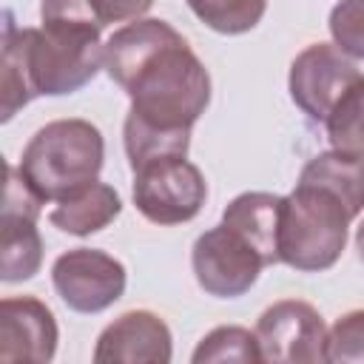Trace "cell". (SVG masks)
<instances>
[{"instance_id": "3957f363", "label": "cell", "mask_w": 364, "mask_h": 364, "mask_svg": "<svg viewBox=\"0 0 364 364\" xmlns=\"http://www.w3.org/2000/svg\"><path fill=\"white\" fill-rule=\"evenodd\" d=\"M105 142L88 119H54L34 131L20 156V173L43 202H63L97 182Z\"/></svg>"}, {"instance_id": "d6986e66", "label": "cell", "mask_w": 364, "mask_h": 364, "mask_svg": "<svg viewBox=\"0 0 364 364\" xmlns=\"http://www.w3.org/2000/svg\"><path fill=\"white\" fill-rule=\"evenodd\" d=\"M324 361H333V364H364V310L344 313L327 330Z\"/></svg>"}, {"instance_id": "8fae6325", "label": "cell", "mask_w": 364, "mask_h": 364, "mask_svg": "<svg viewBox=\"0 0 364 364\" xmlns=\"http://www.w3.org/2000/svg\"><path fill=\"white\" fill-rule=\"evenodd\" d=\"M173 338L168 324L151 310H128L114 318L97 338V364H168Z\"/></svg>"}, {"instance_id": "277c9868", "label": "cell", "mask_w": 364, "mask_h": 364, "mask_svg": "<svg viewBox=\"0 0 364 364\" xmlns=\"http://www.w3.org/2000/svg\"><path fill=\"white\" fill-rule=\"evenodd\" d=\"M355 216L327 188L296 182L284 196L279 259L301 273H318L338 262L347 245V228Z\"/></svg>"}, {"instance_id": "7402d4cb", "label": "cell", "mask_w": 364, "mask_h": 364, "mask_svg": "<svg viewBox=\"0 0 364 364\" xmlns=\"http://www.w3.org/2000/svg\"><path fill=\"white\" fill-rule=\"evenodd\" d=\"M355 250H358V259L364 262V219H361V225L355 230Z\"/></svg>"}, {"instance_id": "9c48e42d", "label": "cell", "mask_w": 364, "mask_h": 364, "mask_svg": "<svg viewBox=\"0 0 364 364\" xmlns=\"http://www.w3.org/2000/svg\"><path fill=\"white\" fill-rule=\"evenodd\" d=\"M43 199L28 188L20 168H9L3 222H0V279L6 284L31 279L43 264V239L37 230Z\"/></svg>"}, {"instance_id": "ffe728a7", "label": "cell", "mask_w": 364, "mask_h": 364, "mask_svg": "<svg viewBox=\"0 0 364 364\" xmlns=\"http://www.w3.org/2000/svg\"><path fill=\"white\" fill-rule=\"evenodd\" d=\"M330 34L336 48L364 60V0H338L330 11Z\"/></svg>"}, {"instance_id": "5bb4252c", "label": "cell", "mask_w": 364, "mask_h": 364, "mask_svg": "<svg viewBox=\"0 0 364 364\" xmlns=\"http://www.w3.org/2000/svg\"><path fill=\"white\" fill-rule=\"evenodd\" d=\"M122 210L119 193L105 182H91L80 193L57 202V208L48 213L51 225L71 236H91L102 228H108Z\"/></svg>"}, {"instance_id": "ac0fdd59", "label": "cell", "mask_w": 364, "mask_h": 364, "mask_svg": "<svg viewBox=\"0 0 364 364\" xmlns=\"http://www.w3.org/2000/svg\"><path fill=\"white\" fill-rule=\"evenodd\" d=\"M193 364H216V361H239V364H250V361H262V350L256 341V333L236 327V324H225L210 330L193 350Z\"/></svg>"}, {"instance_id": "2e32d148", "label": "cell", "mask_w": 364, "mask_h": 364, "mask_svg": "<svg viewBox=\"0 0 364 364\" xmlns=\"http://www.w3.org/2000/svg\"><path fill=\"white\" fill-rule=\"evenodd\" d=\"M333 151L364 159V80H358L324 119Z\"/></svg>"}, {"instance_id": "e0dca14e", "label": "cell", "mask_w": 364, "mask_h": 364, "mask_svg": "<svg viewBox=\"0 0 364 364\" xmlns=\"http://www.w3.org/2000/svg\"><path fill=\"white\" fill-rule=\"evenodd\" d=\"M191 11L219 34H245L264 17L267 0H185Z\"/></svg>"}, {"instance_id": "7c38bea8", "label": "cell", "mask_w": 364, "mask_h": 364, "mask_svg": "<svg viewBox=\"0 0 364 364\" xmlns=\"http://www.w3.org/2000/svg\"><path fill=\"white\" fill-rule=\"evenodd\" d=\"M54 313L34 296H11L0 301V361L46 364L57 353Z\"/></svg>"}, {"instance_id": "8992f818", "label": "cell", "mask_w": 364, "mask_h": 364, "mask_svg": "<svg viewBox=\"0 0 364 364\" xmlns=\"http://www.w3.org/2000/svg\"><path fill=\"white\" fill-rule=\"evenodd\" d=\"M191 267H193L196 284L208 296L236 299V296H245L256 284L264 262L236 230H230L222 222L205 230L193 242Z\"/></svg>"}, {"instance_id": "52a82bcc", "label": "cell", "mask_w": 364, "mask_h": 364, "mask_svg": "<svg viewBox=\"0 0 364 364\" xmlns=\"http://www.w3.org/2000/svg\"><path fill=\"white\" fill-rule=\"evenodd\" d=\"M358 80H364V74L341 48H336V43H313L290 63L287 88L293 102L313 122H324Z\"/></svg>"}, {"instance_id": "6da1fadb", "label": "cell", "mask_w": 364, "mask_h": 364, "mask_svg": "<svg viewBox=\"0 0 364 364\" xmlns=\"http://www.w3.org/2000/svg\"><path fill=\"white\" fill-rule=\"evenodd\" d=\"M105 71L131 97L122 125L131 171L188 156L191 128L210 102V74L188 40L165 20H134L108 37Z\"/></svg>"}, {"instance_id": "4fadbf2b", "label": "cell", "mask_w": 364, "mask_h": 364, "mask_svg": "<svg viewBox=\"0 0 364 364\" xmlns=\"http://www.w3.org/2000/svg\"><path fill=\"white\" fill-rule=\"evenodd\" d=\"M282 208L284 196L264 193V191H247L230 199V205L222 210V222L236 230L267 264H279V230H282Z\"/></svg>"}, {"instance_id": "ba28073f", "label": "cell", "mask_w": 364, "mask_h": 364, "mask_svg": "<svg viewBox=\"0 0 364 364\" xmlns=\"http://www.w3.org/2000/svg\"><path fill=\"white\" fill-rule=\"evenodd\" d=\"M51 282L74 313H102L125 293V264L97 247H74L57 256Z\"/></svg>"}, {"instance_id": "9a60e30c", "label": "cell", "mask_w": 364, "mask_h": 364, "mask_svg": "<svg viewBox=\"0 0 364 364\" xmlns=\"http://www.w3.org/2000/svg\"><path fill=\"white\" fill-rule=\"evenodd\" d=\"M301 182L321 185L333 191L353 216L364 210V159L341 154V151H324L316 154L299 173Z\"/></svg>"}, {"instance_id": "30bf717a", "label": "cell", "mask_w": 364, "mask_h": 364, "mask_svg": "<svg viewBox=\"0 0 364 364\" xmlns=\"http://www.w3.org/2000/svg\"><path fill=\"white\" fill-rule=\"evenodd\" d=\"M256 341L262 361L293 364V361H324L327 353V324L321 313L299 299H284L270 304L256 321Z\"/></svg>"}, {"instance_id": "7a4b0ae2", "label": "cell", "mask_w": 364, "mask_h": 364, "mask_svg": "<svg viewBox=\"0 0 364 364\" xmlns=\"http://www.w3.org/2000/svg\"><path fill=\"white\" fill-rule=\"evenodd\" d=\"M3 122L34 97L80 91L105 65L102 28L97 26L43 23V28H17L11 11H3Z\"/></svg>"}, {"instance_id": "44dd1931", "label": "cell", "mask_w": 364, "mask_h": 364, "mask_svg": "<svg viewBox=\"0 0 364 364\" xmlns=\"http://www.w3.org/2000/svg\"><path fill=\"white\" fill-rule=\"evenodd\" d=\"M94 20L105 28L111 23H125V20H139L154 0H85Z\"/></svg>"}, {"instance_id": "5b68a950", "label": "cell", "mask_w": 364, "mask_h": 364, "mask_svg": "<svg viewBox=\"0 0 364 364\" xmlns=\"http://www.w3.org/2000/svg\"><path fill=\"white\" fill-rule=\"evenodd\" d=\"M208 199L202 171L185 156H165L134 171V205L154 225L191 222Z\"/></svg>"}]
</instances>
